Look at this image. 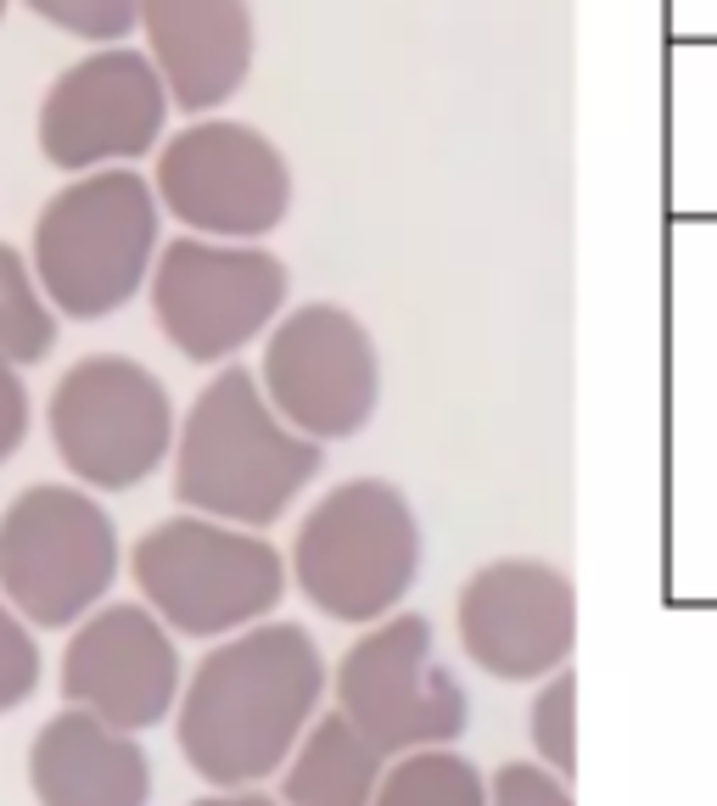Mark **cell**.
<instances>
[{
    "label": "cell",
    "instance_id": "1",
    "mask_svg": "<svg viewBox=\"0 0 717 806\" xmlns=\"http://www.w3.org/2000/svg\"><path fill=\"white\" fill-rule=\"evenodd\" d=\"M325 683L331 667L298 621L263 616L219 639L174 700V734L191 773L214 789L263 784L281 773L314 723Z\"/></svg>",
    "mask_w": 717,
    "mask_h": 806
},
{
    "label": "cell",
    "instance_id": "2",
    "mask_svg": "<svg viewBox=\"0 0 717 806\" xmlns=\"http://www.w3.org/2000/svg\"><path fill=\"white\" fill-rule=\"evenodd\" d=\"M168 460L174 499L186 510L263 532L320 477L325 448L269 409L252 370L219 365V376L197 392L191 415L179 420Z\"/></svg>",
    "mask_w": 717,
    "mask_h": 806
},
{
    "label": "cell",
    "instance_id": "3",
    "mask_svg": "<svg viewBox=\"0 0 717 806\" xmlns=\"http://www.w3.org/2000/svg\"><path fill=\"white\" fill-rule=\"evenodd\" d=\"M163 208L152 179L135 168H90L40 208L34 219V281L45 303L67 320L118 314L157 263Z\"/></svg>",
    "mask_w": 717,
    "mask_h": 806
},
{
    "label": "cell",
    "instance_id": "4",
    "mask_svg": "<svg viewBox=\"0 0 717 806\" xmlns=\"http://www.w3.org/2000/svg\"><path fill=\"white\" fill-rule=\"evenodd\" d=\"M420 566H426L420 515L382 477H353L320 493L292 537V583L314 610L347 627L393 616L415 588Z\"/></svg>",
    "mask_w": 717,
    "mask_h": 806
},
{
    "label": "cell",
    "instance_id": "5",
    "mask_svg": "<svg viewBox=\"0 0 717 806\" xmlns=\"http://www.w3.org/2000/svg\"><path fill=\"white\" fill-rule=\"evenodd\" d=\"M129 577L141 605L186 639H230L287 599V555L252 526L197 510L157 521L129 555Z\"/></svg>",
    "mask_w": 717,
    "mask_h": 806
},
{
    "label": "cell",
    "instance_id": "6",
    "mask_svg": "<svg viewBox=\"0 0 717 806\" xmlns=\"http://www.w3.org/2000/svg\"><path fill=\"white\" fill-rule=\"evenodd\" d=\"M118 526L96 493L40 482L0 510V599L29 627H73L118 583Z\"/></svg>",
    "mask_w": 717,
    "mask_h": 806
},
{
    "label": "cell",
    "instance_id": "7",
    "mask_svg": "<svg viewBox=\"0 0 717 806\" xmlns=\"http://www.w3.org/2000/svg\"><path fill=\"white\" fill-rule=\"evenodd\" d=\"M146 292H152V320L179 358L230 365L247 342H258L287 314L292 275L258 241L174 235L157 247Z\"/></svg>",
    "mask_w": 717,
    "mask_h": 806
},
{
    "label": "cell",
    "instance_id": "8",
    "mask_svg": "<svg viewBox=\"0 0 717 806\" xmlns=\"http://www.w3.org/2000/svg\"><path fill=\"white\" fill-rule=\"evenodd\" d=\"M51 448L67 477L90 493H129L174 454L168 387L124 353H90L51 387L45 404Z\"/></svg>",
    "mask_w": 717,
    "mask_h": 806
},
{
    "label": "cell",
    "instance_id": "9",
    "mask_svg": "<svg viewBox=\"0 0 717 806\" xmlns=\"http://www.w3.org/2000/svg\"><path fill=\"white\" fill-rule=\"evenodd\" d=\"M336 711L382 756L420 745H455L471 729L466 683L437 661L432 621L393 610L371 621L336 661Z\"/></svg>",
    "mask_w": 717,
    "mask_h": 806
},
{
    "label": "cell",
    "instance_id": "10",
    "mask_svg": "<svg viewBox=\"0 0 717 806\" xmlns=\"http://www.w3.org/2000/svg\"><path fill=\"white\" fill-rule=\"evenodd\" d=\"M152 191L186 235L263 241L292 213V163L252 124L197 118L157 146Z\"/></svg>",
    "mask_w": 717,
    "mask_h": 806
},
{
    "label": "cell",
    "instance_id": "11",
    "mask_svg": "<svg viewBox=\"0 0 717 806\" xmlns=\"http://www.w3.org/2000/svg\"><path fill=\"white\" fill-rule=\"evenodd\" d=\"M258 387L309 442H342L365 431L382 404V353L365 320L342 303H303L263 331Z\"/></svg>",
    "mask_w": 717,
    "mask_h": 806
},
{
    "label": "cell",
    "instance_id": "12",
    "mask_svg": "<svg viewBox=\"0 0 717 806\" xmlns=\"http://www.w3.org/2000/svg\"><path fill=\"white\" fill-rule=\"evenodd\" d=\"M168 84L135 45H96L62 67L40 102V151L62 174L129 168L168 129Z\"/></svg>",
    "mask_w": 717,
    "mask_h": 806
},
{
    "label": "cell",
    "instance_id": "13",
    "mask_svg": "<svg viewBox=\"0 0 717 806\" xmlns=\"http://www.w3.org/2000/svg\"><path fill=\"white\" fill-rule=\"evenodd\" d=\"M460 650L499 683L550 678L578 650V588L561 566L505 555L466 577L455 599Z\"/></svg>",
    "mask_w": 717,
    "mask_h": 806
},
{
    "label": "cell",
    "instance_id": "14",
    "mask_svg": "<svg viewBox=\"0 0 717 806\" xmlns=\"http://www.w3.org/2000/svg\"><path fill=\"white\" fill-rule=\"evenodd\" d=\"M186 667H179L174 634L141 599H102L62 650V700L102 716L124 734H146L179 700Z\"/></svg>",
    "mask_w": 717,
    "mask_h": 806
},
{
    "label": "cell",
    "instance_id": "15",
    "mask_svg": "<svg viewBox=\"0 0 717 806\" xmlns=\"http://www.w3.org/2000/svg\"><path fill=\"white\" fill-rule=\"evenodd\" d=\"M135 29L179 113L208 118L252 73L247 0H135Z\"/></svg>",
    "mask_w": 717,
    "mask_h": 806
},
{
    "label": "cell",
    "instance_id": "16",
    "mask_svg": "<svg viewBox=\"0 0 717 806\" xmlns=\"http://www.w3.org/2000/svg\"><path fill=\"white\" fill-rule=\"evenodd\" d=\"M29 789L40 806H152V762L135 734L67 705L29 745Z\"/></svg>",
    "mask_w": 717,
    "mask_h": 806
},
{
    "label": "cell",
    "instance_id": "17",
    "mask_svg": "<svg viewBox=\"0 0 717 806\" xmlns=\"http://www.w3.org/2000/svg\"><path fill=\"white\" fill-rule=\"evenodd\" d=\"M382 751L358 734L342 711L303 729L281 767V806H371L382 784Z\"/></svg>",
    "mask_w": 717,
    "mask_h": 806
},
{
    "label": "cell",
    "instance_id": "18",
    "mask_svg": "<svg viewBox=\"0 0 717 806\" xmlns=\"http://www.w3.org/2000/svg\"><path fill=\"white\" fill-rule=\"evenodd\" d=\"M387 762L371 806H488V778L455 745H420Z\"/></svg>",
    "mask_w": 717,
    "mask_h": 806
},
{
    "label": "cell",
    "instance_id": "19",
    "mask_svg": "<svg viewBox=\"0 0 717 806\" xmlns=\"http://www.w3.org/2000/svg\"><path fill=\"white\" fill-rule=\"evenodd\" d=\"M51 347H56V308L34 281V263L0 241V358L29 370L40 358H51Z\"/></svg>",
    "mask_w": 717,
    "mask_h": 806
},
{
    "label": "cell",
    "instance_id": "20",
    "mask_svg": "<svg viewBox=\"0 0 717 806\" xmlns=\"http://www.w3.org/2000/svg\"><path fill=\"white\" fill-rule=\"evenodd\" d=\"M532 751H538V762L544 767H555L561 778H572L578 773V678L561 667V672H550L544 678V689L532 694Z\"/></svg>",
    "mask_w": 717,
    "mask_h": 806
},
{
    "label": "cell",
    "instance_id": "21",
    "mask_svg": "<svg viewBox=\"0 0 717 806\" xmlns=\"http://www.w3.org/2000/svg\"><path fill=\"white\" fill-rule=\"evenodd\" d=\"M23 7L90 45H124V34L135 29V0H23Z\"/></svg>",
    "mask_w": 717,
    "mask_h": 806
},
{
    "label": "cell",
    "instance_id": "22",
    "mask_svg": "<svg viewBox=\"0 0 717 806\" xmlns=\"http://www.w3.org/2000/svg\"><path fill=\"white\" fill-rule=\"evenodd\" d=\"M40 689V639L34 627L0 599V716L18 711Z\"/></svg>",
    "mask_w": 717,
    "mask_h": 806
},
{
    "label": "cell",
    "instance_id": "23",
    "mask_svg": "<svg viewBox=\"0 0 717 806\" xmlns=\"http://www.w3.org/2000/svg\"><path fill=\"white\" fill-rule=\"evenodd\" d=\"M488 806H578L572 778L544 762H505L488 778Z\"/></svg>",
    "mask_w": 717,
    "mask_h": 806
},
{
    "label": "cell",
    "instance_id": "24",
    "mask_svg": "<svg viewBox=\"0 0 717 806\" xmlns=\"http://www.w3.org/2000/svg\"><path fill=\"white\" fill-rule=\"evenodd\" d=\"M23 437H29V387L12 358H0V465L23 448Z\"/></svg>",
    "mask_w": 717,
    "mask_h": 806
},
{
    "label": "cell",
    "instance_id": "25",
    "mask_svg": "<svg viewBox=\"0 0 717 806\" xmlns=\"http://www.w3.org/2000/svg\"><path fill=\"white\" fill-rule=\"evenodd\" d=\"M191 806H281L276 795H263L258 784H236V789H214V795H197Z\"/></svg>",
    "mask_w": 717,
    "mask_h": 806
},
{
    "label": "cell",
    "instance_id": "26",
    "mask_svg": "<svg viewBox=\"0 0 717 806\" xmlns=\"http://www.w3.org/2000/svg\"><path fill=\"white\" fill-rule=\"evenodd\" d=\"M7 7H12V0H0V18H7Z\"/></svg>",
    "mask_w": 717,
    "mask_h": 806
}]
</instances>
